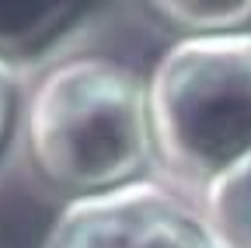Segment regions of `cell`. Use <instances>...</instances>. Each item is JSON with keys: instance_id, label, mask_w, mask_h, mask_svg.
I'll list each match as a JSON object with an SVG mask.
<instances>
[{"instance_id": "cell-7", "label": "cell", "mask_w": 251, "mask_h": 248, "mask_svg": "<svg viewBox=\"0 0 251 248\" xmlns=\"http://www.w3.org/2000/svg\"><path fill=\"white\" fill-rule=\"evenodd\" d=\"M14 70L0 63V140H4L7 130V119H11V102H14Z\"/></svg>"}, {"instance_id": "cell-5", "label": "cell", "mask_w": 251, "mask_h": 248, "mask_svg": "<svg viewBox=\"0 0 251 248\" xmlns=\"http://www.w3.org/2000/svg\"><path fill=\"white\" fill-rule=\"evenodd\" d=\"M206 224L220 248H251V150L206 182Z\"/></svg>"}, {"instance_id": "cell-1", "label": "cell", "mask_w": 251, "mask_h": 248, "mask_svg": "<svg viewBox=\"0 0 251 248\" xmlns=\"http://www.w3.org/2000/svg\"><path fill=\"white\" fill-rule=\"evenodd\" d=\"M39 171L80 196L136 182L153 154L147 81L101 56L56 63L28 105Z\"/></svg>"}, {"instance_id": "cell-6", "label": "cell", "mask_w": 251, "mask_h": 248, "mask_svg": "<svg viewBox=\"0 0 251 248\" xmlns=\"http://www.w3.org/2000/svg\"><path fill=\"white\" fill-rule=\"evenodd\" d=\"M147 4L188 35H224L251 28V0H147Z\"/></svg>"}, {"instance_id": "cell-4", "label": "cell", "mask_w": 251, "mask_h": 248, "mask_svg": "<svg viewBox=\"0 0 251 248\" xmlns=\"http://www.w3.org/2000/svg\"><path fill=\"white\" fill-rule=\"evenodd\" d=\"M94 7L98 0H0V63L14 77L49 63Z\"/></svg>"}, {"instance_id": "cell-2", "label": "cell", "mask_w": 251, "mask_h": 248, "mask_svg": "<svg viewBox=\"0 0 251 248\" xmlns=\"http://www.w3.org/2000/svg\"><path fill=\"white\" fill-rule=\"evenodd\" d=\"M147 102L153 154L188 182H213L251 150V28L175 42Z\"/></svg>"}, {"instance_id": "cell-3", "label": "cell", "mask_w": 251, "mask_h": 248, "mask_svg": "<svg viewBox=\"0 0 251 248\" xmlns=\"http://www.w3.org/2000/svg\"><path fill=\"white\" fill-rule=\"evenodd\" d=\"M42 248H220V241L175 193L136 178L67 203Z\"/></svg>"}]
</instances>
